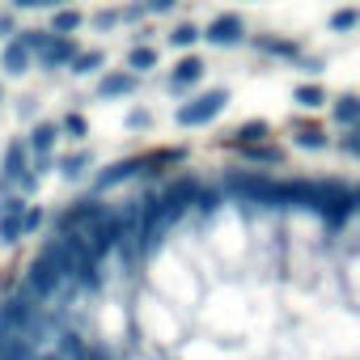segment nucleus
Segmentation results:
<instances>
[{
  "instance_id": "nucleus-1",
  "label": "nucleus",
  "mask_w": 360,
  "mask_h": 360,
  "mask_svg": "<svg viewBox=\"0 0 360 360\" xmlns=\"http://www.w3.org/2000/svg\"><path fill=\"white\" fill-rule=\"evenodd\" d=\"M225 102H229L225 89H208V94H200V98H191V102L178 106V123H183V127H208L225 110Z\"/></svg>"
},
{
  "instance_id": "nucleus-2",
  "label": "nucleus",
  "mask_w": 360,
  "mask_h": 360,
  "mask_svg": "<svg viewBox=\"0 0 360 360\" xmlns=\"http://www.w3.org/2000/svg\"><path fill=\"white\" fill-rule=\"evenodd\" d=\"M34 60H39L43 68H64V64H72V60H77V39H60V34L43 30Z\"/></svg>"
},
{
  "instance_id": "nucleus-3",
  "label": "nucleus",
  "mask_w": 360,
  "mask_h": 360,
  "mask_svg": "<svg viewBox=\"0 0 360 360\" xmlns=\"http://www.w3.org/2000/svg\"><path fill=\"white\" fill-rule=\"evenodd\" d=\"M60 123H39L30 136H26V148L34 157V165H51V153H56V140H60Z\"/></svg>"
},
{
  "instance_id": "nucleus-4",
  "label": "nucleus",
  "mask_w": 360,
  "mask_h": 360,
  "mask_svg": "<svg viewBox=\"0 0 360 360\" xmlns=\"http://www.w3.org/2000/svg\"><path fill=\"white\" fill-rule=\"evenodd\" d=\"M204 39H208L212 47H233V43L246 39V22H242L238 13H225V18H217V22L204 30Z\"/></svg>"
},
{
  "instance_id": "nucleus-5",
  "label": "nucleus",
  "mask_w": 360,
  "mask_h": 360,
  "mask_svg": "<svg viewBox=\"0 0 360 360\" xmlns=\"http://www.w3.org/2000/svg\"><path fill=\"white\" fill-rule=\"evenodd\" d=\"M204 77V60L200 56H187V60H178L174 64V72H169V89H187V85H195Z\"/></svg>"
},
{
  "instance_id": "nucleus-6",
  "label": "nucleus",
  "mask_w": 360,
  "mask_h": 360,
  "mask_svg": "<svg viewBox=\"0 0 360 360\" xmlns=\"http://www.w3.org/2000/svg\"><path fill=\"white\" fill-rule=\"evenodd\" d=\"M123 94H136V77L131 72H106L102 81H98V98H123Z\"/></svg>"
},
{
  "instance_id": "nucleus-7",
  "label": "nucleus",
  "mask_w": 360,
  "mask_h": 360,
  "mask_svg": "<svg viewBox=\"0 0 360 360\" xmlns=\"http://www.w3.org/2000/svg\"><path fill=\"white\" fill-rule=\"evenodd\" d=\"M330 115H335L339 127H356V123H360V98H356V94H339L335 106H330Z\"/></svg>"
},
{
  "instance_id": "nucleus-8",
  "label": "nucleus",
  "mask_w": 360,
  "mask_h": 360,
  "mask_svg": "<svg viewBox=\"0 0 360 360\" xmlns=\"http://www.w3.org/2000/svg\"><path fill=\"white\" fill-rule=\"evenodd\" d=\"M102 64H106V51H77V60H72V72L77 77H98L102 72Z\"/></svg>"
},
{
  "instance_id": "nucleus-9",
  "label": "nucleus",
  "mask_w": 360,
  "mask_h": 360,
  "mask_svg": "<svg viewBox=\"0 0 360 360\" xmlns=\"http://www.w3.org/2000/svg\"><path fill=\"white\" fill-rule=\"evenodd\" d=\"M157 47H131L127 51V68H131V77H140V72H148V68H157Z\"/></svg>"
},
{
  "instance_id": "nucleus-10",
  "label": "nucleus",
  "mask_w": 360,
  "mask_h": 360,
  "mask_svg": "<svg viewBox=\"0 0 360 360\" xmlns=\"http://www.w3.org/2000/svg\"><path fill=\"white\" fill-rule=\"evenodd\" d=\"M85 22V13H77V9H64V13H51V34H60V39H72V30Z\"/></svg>"
},
{
  "instance_id": "nucleus-11",
  "label": "nucleus",
  "mask_w": 360,
  "mask_h": 360,
  "mask_svg": "<svg viewBox=\"0 0 360 360\" xmlns=\"http://www.w3.org/2000/svg\"><path fill=\"white\" fill-rule=\"evenodd\" d=\"M292 102H301L305 110H318V106H326V89H318V85H297V89H292Z\"/></svg>"
},
{
  "instance_id": "nucleus-12",
  "label": "nucleus",
  "mask_w": 360,
  "mask_h": 360,
  "mask_svg": "<svg viewBox=\"0 0 360 360\" xmlns=\"http://www.w3.org/2000/svg\"><path fill=\"white\" fill-rule=\"evenodd\" d=\"M200 39H204V30H200L195 22H183V26L169 34V43H174V47H191V43H200Z\"/></svg>"
},
{
  "instance_id": "nucleus-13",
  "label": "nucleus",
  "mask_w": 360,
  "mask_h": 360,
  "mask_svg": "<svg viewBox=\"0 0 360 360\" xmlns=\"http://www.w3.org/2000/svg\"><path fill=\"white\" fill-rule=\"evenodd\" d=\"M259 47H263V51H271V56H288V60H297V56H301V47H297V43H288V39H259Z\"/></svg>"
},
{
  "instance_id": "nucleus-14",
  "label": "nucleus",
  "mask_w": 360,
  "mask_h": 360,
  "mask_svg": "<svg viewBox=\"0 0 360 360\" xmlns=\"http://www.w3.org/2000/svg\"><path fill=\"white\" fill-rule=\"evenodd\" d=\"M60 165H64V174H68V178H77V174H85V169H89V153L81 148V153H72V157H64Z\"/></svg>"
},
{
  "instance_id": "nucleus-15",
  "label": "nucleus",
  "mask_w": 360,
  "mask_h": 360,
  "mask_svg": "<svg viewBox=\"0 0 360 360\" xmlns=\"http://www.w3.org/2000/svg\"><path fill=\"white\" fill-rule=\"evenodd\" d=\"M356 22H360V9H343V13H335V18H330V26H335V30H347V26H356Z\"/></svg>"
},
{
  "instance_id": "nucleus-16",
  "label": "nucleus",
  "mask_w": 360,
  "mask_h": 360,
  "mask_svg": "<svg viewBox=\"0 0 360 360\" xmlns=\"http://www.w3.org/2000/svg\"><path fill=\"white\" fill-rule=\"evenodd\" d=\"M60 131H68V136H85V119H81V115H68V119L60 123Z\"/></svg>"
},
{
  "instance_id": "nucleus-17",
  "label": "nucleus",
  "mask_w": 360,
  "mask_h": 360,
  "mask_svg": "<svg viewBox=\"0 0 360 360\" xmlns=\"http://www.w3.org/2000/svg\"><path fill=\"white\" fill-rule=\"evenodd\" d=\"M127 127H148V110H131L127 115Z\"/></svg>"
},
{
  "instance_id": "nucleus-18",
  "label": "nucleus",
  "mask_w": 360,
  "mask_h": 360,
  "mask_svg": "<svg viewBox=\"0 0 360 360\" xmlns=\"http://www.w3.org/2000/svg\"><path fill=\"white\" fill-rule=\"evenodd\" d=\"M0 30H9V13H0Z\"/></svg>"
},
{
  "instance_id": "nucleus-19",
  "label": "nucleus",
  "mask_w": 360,
  "mask_h": 360,
  "mask_svg": "<svg viewBox=\"0 0 360 360\" xmlns=\"http://www.w3.org/2000/svg\"><path fill=\"white\" fill-rule=\"evenodd\" d=\"M352 136H360V123H356V127H352Z\"/></svg>"
}]
</instances>
